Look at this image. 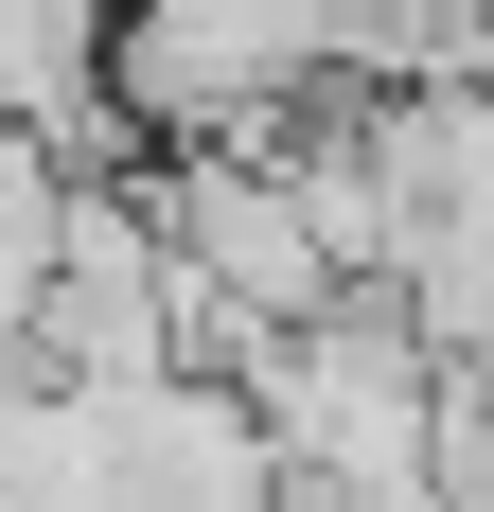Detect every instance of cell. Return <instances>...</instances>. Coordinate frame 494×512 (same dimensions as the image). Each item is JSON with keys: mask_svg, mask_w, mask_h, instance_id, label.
I'll return each mask as SVG.
<instances>
[{"mask_svg": "<svg viewBox=\"0 0 494 512\" xmlns=\"http://www.w3.org/2000/svg\"><path fill=\"white\" fill-rule=\"evenodd\" d=\"M371 0H124L106 36V106L142 142H265L283 106H318L353 71Z\"/></svg>", "mask_w": 494, "mask_h": 512, "instance_id": "1", "label": "cell"}]
</instances>
